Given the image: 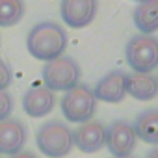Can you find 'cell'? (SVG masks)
<instances>
[{"instance_id": "obj_18", "label": "cell", "mask_w": 158, "mask_h": 158, "mask_svg": "<svg viewBox=\"0 0 158 158\" xmlns=\"http://www.w3.org/2000/svg\"><path fill=\"white\" fill-rule=\"evenodd\" d=\"M8 158H37V154L35 152H32V151H19V152H15V154H11V156H8Z\"/></svg>"}, {"instance_id": "obj_16", "label": "cell", "mask_w": 158, "mask_h": 158, "mask_svg": "<svg viewBox=\"0 0 158 158\" xmlns=\"http://www.w3.org/2000/svg\"><path fill=\"white\" fill-rule=\"evenodd\" d=\"M13 112V97L8 93V89H0V121L11 117Z\"/></svg>"}, {"instance_id": "obj_5", "label": "cell", "mask_w": 158, "mask_h": 158, "mask_svg": "<svg viewBox=\"0 0 158 158\" xmlns=\"http://www.w3.org/2000/svg\"><path fill=\"white\" fill-rule=\"evenodd\" d=\"M125 58L132 73L151 74L158 69V37L147 34L130 37L125 47Z\"/></svg>"}, {"instance_id": "obj_22", "label": "cell", "mask_w": 158, "mask_h": 158, "mask_svg": "<svg viewBox=\"0 0 158 158\" xmlns=\"http://www.w3.org/2000/svg\"><path fill=\"white\" fill-rule=\"evenodd\" d=\"M138 2H141V0H138Z\"/></svg>"}, {"instance_id": "obj_19", "label": "cell", "mask_w": 158, "mask_h": 158, "mask_svg": "<svg viewBox=\"0 0 158 158\" xmlns=\"http://www.w3.org/2000/svg\"><path fill=\"white\" fill-rule=\"evenodd\" d=\"M145 158H158V145H154L149 152H147V156Z\"/></svg>"}, {"instance_id": "obj_11", "label": "cell", "mask_w": 158, "mask_h": 158, "mask_svg": "<svg viewBox=\"0 0 158 158\" xmlns=\"http://www.w3.org/2000/svg\"><path fill=\"white\" fill-rule=\"evenodd\" d=\"M54 106H56V93L45 86L30 88L23 95V110L26 115H30L34 119L52 114Z\"/></svg>"}, {"instance_id": "obj_14", "label": "cell", "mask_w": 158, "mask_h": 158, "mask_svg": "<svg viewBox=\"0 0 158 158\" xmlns=\"http://www.w3.org/2000/svg\"><path fill=\"white\" fill-rule=\"evenodd\" d=\"M134 130L138 139L158 145V110H143L134 119Z\"/></svg>"}, {"instance_id": "obj_1", "label": "cell", "mask_w": 158, "mask_h": 158, "mask_svg": "<svg viewBox=\"0 0 158 158\" xmlns=\"http://www.w3.org/2000/svg\"><path fill=\"white\" fill-rule=\"evenodd\" d=\"M26 48L28 52L41 61H50L65 54L67 48V32L61 24L54 21H43L26 35Z\"/></svg>"}, {"instance_id": "obj_4", "label": "cell", "mask_w": 158, "mask_h": 158, "mask_svg": "<svg viewBox=\"0 0 158 158\" xmlns=\"http://www.w3.org/2000/svg\"><path fill=\"white\" fill-rule=\"evenodd\" d=\"M60 108L63 117L69 123H86L93 119L97 112V99L93 95V89L86 84H76L69 91L63 93L60 99Z\"/></svg>"}, {"instance_id": "obj_21", "label": "cell", "mask_w": 158, "mask_h": 158, "mask_svg": "<svg viewBox=\"0 0 158 158\" xmlns=\"http://www.w3.org/2000/svg\"><path fill=\"white\" fill-rule=\"evenodd\" d=\"M0 158H2V154H0Z\"/></svg>"}, {"instance_id": "obj_8", "label": "cell", "mask_w": 158, "mask_h": 158, "mask_svg": "<svg viewBox=\"0 0 158 158\" xmlns=\"http://www.w3.org/2000/svg\"><path fill=\"white\" fill-rule=\"evenodd\" d=\"M73 141L78 151H82L86 154L99 152L106 145V127L95 119L80 123L78 128L73 130Z\"/></svg>"}, {"instance_id": "obj_3", "label": "cell", "mask_w": 158, "mask_h": 158, "mask_svg": "<svg viewBox=\"0 0 158 158\" xmlns=\"http://www.w3.org/2000/svg\"><path fill=\"white\" fill-rule=\"evenodd\" d=\"M43 84L50 91H69L76 84H80L82 69L78 61L71 56H60L50 61H45V67L41 71Z\"/></svg>"}, {"instance_id": "obj_23", "label": "cell", "mask_w": 158, "mask_h": 158, "mask_svg": "<svg viewBox=\"0 0 158 158\" xmlns=\"http://www.w3.org/2000/svg\"><path fill=\"white\" fill-rule=\"evenodd\" d=\"M156 80H158V78H156Z\"/></svg>"}, {"instance_id": "obj_9", "label": "cell", "mask_w": 158, "mask_h": 158, "mask_svg": "<svg viewBox=\"0 0 158 158\" xmlns=\"http://www.w3.org/2000/svg\"><path fill=\"white\" fill-rule=\"evenodd\" d=\"M93 95L97 101L102 102H110V104H117L127 97V73L114 69L108 71L102 78H99L95 88H93Z\"/></svg>"}, {"instance_id": "obj_20", "label": "cell", "mask_w": 158, "mask_h": 158, "mask_svg": "<svg viewBox=\"0 0 158 158\" xmlns=\"http://www.w3.org/2000/svg\"><path fill=\"white\" fill-rule=\"evenodd\" d=\"M114 158H136V156H132V154H130V156H114Z\"/></svg>"}, {"instance_id": "obj_10", "label": "cell", "mask_w": 158, "mask_h": 158, "mask_svg": "<svg viewBox=\"0 0 158 158\" xmlns=\"http://www.w3.org/2000/svg\"><path fill=\"white\" fill-rule=\"evenodd\" d=\"M28 139V128L21 119L8 117L0 121V154H15L24 149Z\"/></svg>"}, {"instance_id": "obj_2", "label": "cell", "mask_w": 158, "mask_h": 158, "mask_svg": "<svg viewBox=\"0 0 158 158\" xmlns=\"http://www.w3.org/2000/svg\"><path fill=\"white\" fill-rule=\"evenodd\" d=\"M35 145L47 158H65L73 147V130L67 123L52 119L43 123L35 134Z\"/></svg>"}, {"instance_id": "obj_6", "label": "cell", "mask_w": 158, "mask_h": 158, "mask_svg": "<svg viewBox=\"0 0 158 158\" xmlns=\"http://www.w3.org/2000/svg\"><path fill=\"white\" fill-rule=\"evenodd\" d=\"M138 145L134 127L125 119H115L106 127V149L112 156H130Z\"/></svg>"}, {"instance_id": "obj_17", "label": "cell", "mask_w": 158, "mask_h": 158, "mask_svg": "<svg viewBox=\"0 0 158 158\" xmlns=\"http://www.w3.org/2000/svg\"><path fill=\"white\" fill-rule=\"evenodd\" d=\"M10 84H11V69L4 60H0V89H8Z\"/></svg>"}, {"instance_id": "obj_12", "label": "cell", "mask_w": 158, "mask_h": 158, "mask_svg": "<svg viewBox=\"0 0 158 158\" xmlns=\"http://www.w3.org/2000/svg\"><path fill=\"white\" fill-rule=\"evenodd\" d=\"M127 95L136 101H152L158 95V80L152 74L130 73L127 74Z\"/></svg>"}, {"instance_id": "obj_13", "label": "cell", "mask_w": 158, "mask_h": 158, "mask_svg": "<svg viewBox=\"0 0 158 158\" xmlns=\"http://www.w3.org/2000/svg\"><path fill=\"white\" fill-rule=\"evenodd\" d=\"M132 19L141 34L152 35L158 32V0H141L132 13Z\"/></svg>"}, {"instance_id": "obj_15", "label": "cell", "mask_w": 158, "mask_h": 158, "mask_svg": "<svg viewBox=\"0 0 158 158\" xmlns=\"http://www.w3.org/2000/svg\"><path fill=\"white\" fill-rule=\"evenodd\" d=\"M24 2L23 0H0V26L10 28L23 21Z\"/></svg>"}, {"instance_id": "obj_7", "label": "cell", "mask_w": 158, "mask_h": 158, "mask_svg": "<svg viewBox=\"0 0 158 158\" xmlns=\"http://www.w3.org/2000/svg\"><path fill=\"white\" fill-rule=\"evenodd\" d=\"M99 10L97 0H61L60 15L71 28H86L93 23Z\"/></svg>"}]
</instances>
